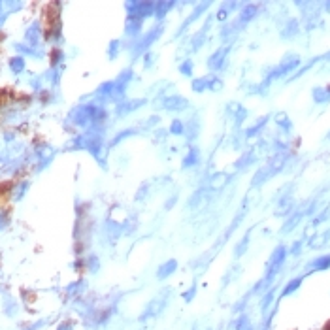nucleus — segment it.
I'll list each match as a JSON object with an SVG mask.
<instances>
[{"label": "nucleus", "instance_id": "a211bd4d", "mask_svg": "<svg viewBox=\"0 0 330 330\" xmlns=\"http://www.w3.org/2000/svg\"><path fill=\"white\" fill-rule=\"evenodd\" d=\"M194 295H196V287H192V289L185 291V293H183V300H185V302H191V300L194 298Z\"/></svg>", "mask_w": 330, "mask_h": 330}, {"label": "nucleus", "instance_id": "2eb2a0df", "mask_svg": "<svg viewBox=\"0 0 330 330\" xmlns=\"http://www.w3.org/2000/svg\"><path fill=\"white\" fill-rule=\"evenodd\" d=\"M276 123H278V125L281 126L283 130H291V121H289V117H287V115H285V113H278V115H276Z\"/></svg>", "mask_w": 330, "mask_h": 330}, {"label": "nucleus", "instance_id": "9d476101", "mask_svg": "<svg viewBox=\"0 0 330 330\" xmlns=\"http://www.w3.org/2000/svg\"><path fill=\"white\" fill-rule=\"evenodd\" d=\"M160 32H162V29H158V27H155L153 31L149 32V34H147V36H145V38L141 40V42H140V47H138V49H140V51H143V49H147V47L151 46V42H155V40H157V36L160 34Z\"/></svg>", "mask_w": 330, "mask_h": 330}, {"label": "nucleus", "instance_id": "ddd939ff", "mask_svg": "<svg viewBox=\"0 0 330 330\" xmlns=\"http://www.w3.org/2000/svg\"><path fill=\"white\" fill-rule=\"evenodd\" d=\"M300 285H302V278H295V279H291V281L287 283V287L281 291V296H289V295H293L295 291H298Z\"/></svg>", "mask_w": 330, "mask_h": 330}, {"label": "nucleus", "instance_id": "20e7f679", "mask_svg": "<svg viewBox=\"0 0 330 330\" xmlns=\"http://www.w3.org/2000/svg\"><path fill=\"white\" fill-rule=\"evenodd\" d=\"M226 53H228V47H223V49H217L211 57H209V61H208V66L211 68V70H221L223 68V64L226 61Z\"/></svg>", "mask_w": 330, "mask_h": 330}, {"label": "nucleus", "instance_id": "f3484780", "mask_svg": "<svg viewBox=\"0 0 330 330\" xmlns=\"http://www.w3.org/2000/svg\"><path fill=\"white\" fill-rule=\"evenodd\" d=\"M179 70H181V74H185V76H191L192 74V63L187 61V63H183L179 66Z\"/></svg>", "mask_w": 330, "mask_h": 330}, {"label": "nucleus", "instance_id": "423d86ee", "mask_svg": "<svg viewBox=\"0 0 330 330\" xmlns=\"http://www.w3.org/2000/svg\"><path fill=\"white\" fill-rule=\"evenodd\" d=\"M257 6L255 4H247L243 10H242V14H240V17H238V23L240 25H245V23H249L251 19H255L257 17Z\"/></svg>", "mask_w": 330, "mask_h": 330}, {"label": "nucleus", "instance_id": "f8f14e48", "mask_svg": "<svg viewBox=\"0 0 330 330\" xmlns=\"http://www.w3.org/2000/svg\"><path fill=\"white\" fill-rule=\"evenodd\" d=\"M198 160H200V153H198V149L192 147V149L189 151V155L185 157V160H183V166H185V168H189V166H196Z\"/></svg>", "mask_w": 330, "mask_h": 330}, {"label": "nucleus", "instance_id": "f257e3e1", "mask_svg": "<svg viewBox=\"0 0 330 330\" xmlns=\"http://www.w3.org/2000/svg\"><path fill=\"white\" fill-rule=\"evenodd\" d=\"M298 64H300V57L298 55H295V53H291V55L283 57L279 66H276V68L270 72V76L266 78V85L272 81V79H278V78H281V76H285V74H289V72H293Z\"/></svg>", "mask_w": 330, "mask_h": 330}, {"label": "nucleus", "instance_id": "4468645a", "mask_svg": "<svg viewBox=\"0 0 330 330\" xmlns=\"http://www.w3.org/2000/svg\"><path fill=\"white\" fill-rule=\"evenodd\" d=\"M236 330H253L251 321L247 315H240L238 321H236Z\"/></svg>", "mask_w": 330, "mask_h": 330}, {"label": "nucleus", "instance_id": "9b49d317", "mask_svg": "<svg viewBox=\"0 0 330 330\" xmlns=\"http://www.w3.org/2000/svg\"><path fill=\"white\" fill-rule=\"evenodd\" d=\"M300 31V23L296 19H291L289 23H287V27H285V31L281 32L283 38H291V36H295V34H298Z\"/></svg>", "mask_w": 330, "mask_h": 330}, {"label": "nucleus", "instance_id": "dca6fc26", "mask_svg": "<svg viewBox=\"0 0 330 330\" xmlns=\"http://www.w3.org/2000/svg\"><path fill=\"white\" fill-rule=\"evenodd\" d=\"M170 130H172V134H183V123L179 119H175L170 126Z\"/></svg>", "mask_w": 330, "mask_h": 330}, {"label": "nucleus", "instance_id": "7ed1b4c3", "mask_svg": "<svg viewBox=\"0 0 330 330\" xmlns=\"http://www.w3.org/2000/svg\"><path fill=\"white\" fill-rule=\"evenodd\" d=\"M164 306H166V300L162 298H153L149 304H147V308L143 310V313H141V321L143 319H149V317H157V315H160V312L164 310Z\"/></svg>", "mask_w": 330, "mask_h": 330}, {"label": "nucleus", "instance_id": "39448f33", "mask_svg": "<svg viewBox=\"0 0 330 330\" xmlns=\"http://www.w3.org/2000/svg\"><path fill=\"white\" fill-rule=\"evenodd\" d=\"M308 268L312 270V272H323V270H329L330 268V255H323V257H317L313 259Z\"/></svg>", "mask_w": 330, "mask_h": 330}, {"label": "nucleus", "instance_id": "1a4fd4ad", "mask_svg": "<svg viewBox=\"0 0 330 330\" xmlns=\"http://www.w3.org/2000/svg\"><path fill=\"white\" fill-rule=\"evenodd\" d=\"M164 108L166 110H183V108H187V100L179 98V96H170L164 100Z\"/></svg>", "mask_w": 330, "mask_h": 330}, {"label": "nucleus", "instance_id": "6e6552de", "mask_svg": "<svg viewBox=\"0 0 330 330\" xmlns=\"http://www.w3.org/2000/svg\"><path fill=\"white\" fill-rule=\"evenodd\" d=\"M175 270H177V262H175V261H168V262H164L162 266L158 268L157 278L158 279H166V278H170V276H172Z\"/></svg>", "mask_w": 330, "mask_h": 330}, {"label": "nucleus", "instance_id": "f03ea898", "mask_svg": "<svg viewBox=\"0 0 330 330\" xmlns=\"http://www.w3.org/2000/svg\"><path fill=\"white\" fill-rule=\"evenodd\" d=\"M285 259H287V247H276V251L272 253V257H270V261H268V266H266V281H270L278 272H279V268L283 266V262H285Z\"/></svg>", "mask_w": 330, "mask_h": 330}, {"label": "nucleus", "instance_id": "0eeeda50", "mask_svg": "<svg viewBox=\"0 0 330 330\" xmlns=\"http://www.w3.org/2000/svg\"><path fill=\"white\" fill-rule=\"evenodd\" d=\"M312 96L317 104H327L330 100V87H315Z\"/></svg>", "mask_w": 330, "mask_h": 330}]
</instances>
